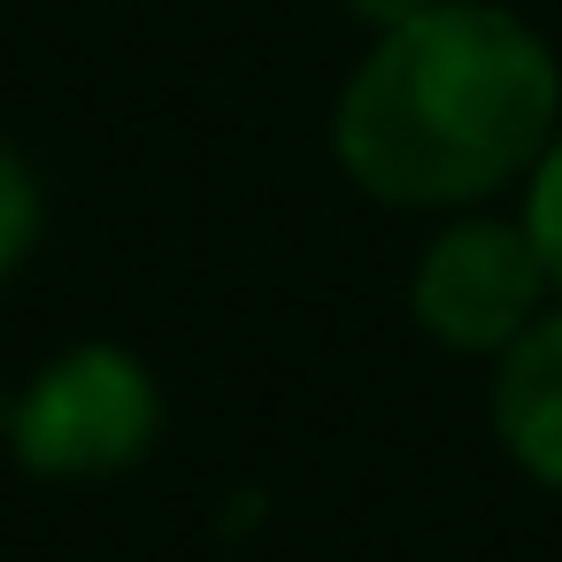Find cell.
I'll return each instance as SVG.
<instances>
[{
  "mask_svg": "<svg viewBox=\"0 0 562 562\" xmlns=\"http://www.w3.org/2000/svg\"><path fill=\"white\" fill-rule=\"evenodd\" d=\"M554 132L562 63L493 0H439L431 16L378 32L331 109L339 170L393 209H470L531 178Z\"/></svg>",
  "mask_w": 562,
  "mask_h": 562,
  "instance_id": "cell-1",
  "label": "cell"
},
{
  "mask_svg": "<svg viewBox=\"0 0 562 562\" xmlns=\"http://www.w3.org/2000/svg\"><path fill=\"white\" fill-rule=\"evenodd\" d=\"M493 439L531 485L562 493V308L493 355Z\"/></svg>",
  "mask_w": 562,
  "mask_h": 562,
  "instance_id": "cell-4",
  "label": "cell"
},
{
  "mask_svg": "<svg viewBox=\"0 0 562 562\" xmlns=\"http://www.w3.org/2000/svg\"><path fill=\"white\" fill-rule=\"evenodd\" d=\"M40 239V178L16 147H0V278H9Z\"/></svg>",
  "mask_w": 562,
  "mask_h": 562,
  "instance_id": "cell-6",
  "label": "cell"
},
{
  "mask_svg": "<svg viewBox=\"0 0 562 562\" xmlns=\"http://www.w3.org/2000/svg\"><path fill=\"white\" fill-rule=\"evenodd\" d=\"M524 239L539 247V262H547V285L562 293V132L547 139V155L531 162V178H524Z\"/></svg>",
  "mask_w": 562,
  "mask_h": 562,
  "instance_id": "cell-5",
  "label": "cell"
},
{
  "mask_svg": "<svg viewBox=\"0 0 562 562\" xmlns=\"http://www.w3.org/2000/svg\"><path fill=\"white\" fill-rule=\"evenodd\" d=\"M554 285H547V262L539 247L524 239V224H501V216H462L447 224L416 278H408V308L416 324L454 347V355H501L516 347L539 316H547Z\"/></svg>",
  "mask_w": 562,
  "mask_h": 562,
  "instance_id": "cell-3",
  "label": "cell"
},
{
  "mask_svg": "<svg viewBox=\"0 0 562 562\" xmlns=\"http://www.w3.org/2000/svg\"><path fill=\"white\" fill-rule=\"evenodd\" d=\"M0 439H9V401H0Z\"/></svg>",
  "mask_w": 562,
  "mask_h": 562,
  "instance_id": "cell-8",
  "label": "cell"
},
{
  "mask_svg": "<svg viewBox=\"0 0 562 562\" xmlns=\"http://www.w3.org/2000/svg\"><path fill=\"white\" fill-rule=\"evenodd\" d=\"M162 431V385L132 347H70L9 401V447L32 477L132 470Z\"/></svg>",
  "mask_w": 562,
  "mask_h": 562,
  "instance_id": "cell-2",
  "label": "cell"
},
{
  "mask_svg": "<svg viewBox=\"0 0 562 562\" xmlns=\"http://www.w3.org/2000/svg\"><path fill=\"white\" fill-rule=\"evenodd\" d=\"M431 9H439V0H347V16H362L370 32H401V24H416Z\"/></svg>",
  "mask_w": 562,
  "mask_h": 562,
  "instance_id": "cell-7",
  "label": "cell"
}]
</instances>
